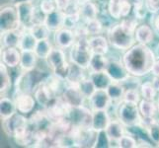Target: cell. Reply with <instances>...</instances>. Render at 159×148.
I'll use <instances>...</instances> for the list:
<instances>
[{"label":"cell","instance_id":"cell-48","mask_svg":"<svg viewBox=\"0 0 159 148\" xmlns=\"http://www.w3.org/2000/svg\"><path fill=\"white\" fill-rule=\"evenodd\" d=\"M152 84L153 86H154V88L156 89L157 92H159V77H156V76H154V78L152 79Z\"/></svg>","mask_w":159,"mask_h":148},{"label":"cell","instance_id":"cell-41","mask_svg":"<svg viewBox=\"0 0 159 148\" xmlns=\"http://www.w3.org/2000/svg\"><path fill=\"white\" fill-rule=\"evenodd\" d=\"M133 12H134V15L136 19L142 20V19L145 18V16H146L147 12H148V10H147V8H146L144 0L143 1H140V2L134 4Z\"/></svg>","mask_w":159,"mask_h":148},{"label":"cell","instance_id":"cell-32","mask_svg":"<svg viewBox=\"0 0 159 148\" xmlns=\"http://www.w3.org/2000/svg\"><path fill=\"white\" fill-rule=\"evenodd\" d=\"M83 70H84V68H82V67L78 66V65H76V64L71 62L70 68H69V73H68L66 81L69 84H76L77 85L82 79L85 78Z\"/></svg>","mask_w":159,"mask_h":148},{"label":"cell","instance_id":"cell-36","mask_svg":"<svg viewBox=\"0 0 159 148\" xmlns=\"http://www.w3.org/2000/svg\"><path fill=\"white\" fill-rule=\"evenodd\" d=\"M140 94L141 97L145 99V100L154 101L156 98L157 91L154 88V86H153L152 82L147 81L140 85Z\"/></svg>","mask_w":159,"mask_h":148},{"label":"cell","instance_id":"cell-9","mask_svg":"<svg viewBox=\"0 0 159 148\" xmlns=\"http://www.w3.org/2000/svg\"><path fill=\"white\" fill-rule=\"evenodd\" d=\"M134 4L130 0H109L108 12L112 18H125L133 11Z\"/></svg>","mask_w":159,"mask_h":148},{"label":"cell","instance_id":"cell-3","mask_svg":"<svg viewBox=\"0 0 159 148\" xmlns=\"http://www.w3.org/2000/svg\"><path fill=\"white\" fill-rule=\"evenodd\" d=\"M92 54L93 52H91L89 47L88 38L84 37V38L76 39L74 45L71 47L69 57H70V61L72 63L86 69L89 67Z\"/></svg>","mask_w":159,"mask_h":148},{"label":"cell","instance_id":"cell-6","mask_svg":"<svg viewBox=\"0 0 159 148\" xmlns=\"http://www.w3.org/2000/svg\"><path fill=\"white\" fill-rule=\"evenodd\" d=\"M21 27L19 14L16 5L5 6L0 11V30L1 33L18 29Z\"/></svg>","mask_w":159,"mask_h":148},{"label":"cell","instance_id":"cell-14","mask_svg":"<svg viewBox=\"0 0 159 148\" xmlns=\"http://www.w3.org/2000/svg\"><path fill=\"white\" fill-rule=\"evenodd\" d=\"M54 42H56L57 46L60 48H62V49L69 48L72 47L74 45V43L76 42L75 33L71 29L63 27V28L56 32Z\"/></svg>","mask_w":159,"mask_h":148},{"label":"cell","instance_id":"cell-13","mask_svg":"<svg viewBox=\"0 0 159 148\" xmlns=\"http://www.w3.org/2000/svg\"><path fill=\"white\" fill-rule=\"evenodd\" d=\"M106 71L113 81L117 82H123L130 76L123 61L120 62L118 60H109Z\"/></svg>","mask_w":159,"mask_h":148},{"label":"cell","instance_id":"cell-8","mask_svg":"<svg viewBox=\"0 0 159 148\" xmlns=\"http://www.w3.org/2000/svg\"><path fill=\"white\" fill-rule=\"evenodd\" d=\"M19 14L21 26L25 29H30L37 23V9L33 2H25L16 5Z\"/></svg>","mask_w":159,"mask_h":148},{"label":"cell","instance_id":"cell-18","mask_svg":"<svg viewBox=\"0 0 159 148\" xmlns=\"http://www.w3.org/2000/svg\"><path fill=\"white\" fill-rule=\"evenodd\" d=\"M1 61L10 68L20 65L21 51L18 47H4L1 52Z\"/></svg>","mask_w":159,"mask_h":148},{"label":"cell","instance_id":"cell-52","mask_svg":"<svg viewBox=\"0 0 159 148\" xmlns=\"http://www.w3.org/2000/svg\"><path fill=\"white\" fill-rule=\"evenodd\" d=\"M157 107H158V112H159V99H158V101H157Z\"/></svg>","mask_w":159,"mask_h":148},{"label":"cell","instance_id":"cell-15","mask_svg":"<svg viewBox=\"0 0 159 148\" xmlns=\"http://www.w3.org/2000/svg\"><path fill=\"white\" fill-rule=\"evenodd\" d=\"M43 23L51 30V32H57L64 27L65 13L58 9L54 10L53 12L45 15Z\"/></svg>","mask_w":159,"mask_h":148},{"label":"cell","instance_id":"cell-22","mask_svg":"<svg viewBox=\"0 0 159 148\" xmlns=\"http://www.w3.org/2000/svg\"><path fill=\"white\" fill-rule=\"evenodd\" d=\"M154 34L155 33L151 28V26L145 24L139 25L134 33L135 41L139 43H143V45H149L154 40Z\"/></svg>","mask_w":159,"mask_h":148},{"label":"cell","instance_id":"cell-4","mask_svg":"<svg viewBox=\"0 0 159 148\" xmlns=\"http://www.w3.org/2000/svg\"><path fill=\"white\" fill-rule=\"evenodd\" d=\"M47 62L52 70V73L62 81H66L69 73L70 64L65 58V54L60 47H53L50 56L47 58Z\"/></svg>","mask_w":159,"mask_h":148},{"label":"cell","instance_id":"cell-38","mask_svg":"<svg viewBox=\"0 0 159 148\" xmlns=\"http://www.w3.org/2000/svg\"><path fill=\"white\" fill-rule=\"evenodd\" d=\"M111 143H112V140L110 139V137L108 136L106 130L98 131L97 139H96L94 147H97V148H108V147H111Z\"/></svg>","mask_w":159,"mask_h":148},{"label":"cell","instance_id":"cell-40","mask_svg":"<svg viewBox=\"0 0 159 148\" xmlns=\"http://www.w3.org/2000/svg\"><path fill=\"white\" fill-rule=\"evenodd\" d=\"M117 143L119 144V147L122 148H135L139 147V142L136 141V139L134 136L129 135V134H125L122 138H120Z\"/></svg>","mask_w":159,"mask_h":148},{"label":"cell","instance_id":"cell-46","mask_svg":"<svg viewBox=\"0 0 159 148\" xmlns=\"http://www.w3.org/2000/svg\"><path fill=\"white\" fill-rule=\"evenodd\" d=\"M150 26L151 28L153 29V31H154V33L159 36V13H154L153 14V16L151 17L150 19Z\"/></svg>","mask_w":159,"mask_h":148},{"label":"cell","instance_id":"cell-25","mask_svg":"<svg viewBox=\"0 0 159 148\" xmlns=\"http://www.w3.org/2000/svg\"><path fill=\"white\" fill-rule=\"evenodd\" d=\"M39 57L37 56L35 52L33 51H24L21 52V61L20 67L24 71H31L36 68L37 61Z\"/></svg>","mask_w":159,"mask_h":148},{"label":"cell","instance_id":"cell-16","mask_svg":"<svg viewBox=\"0 0 159 148\" xmlns=\"http://www.w3.org/2000/svg\"><path fill=\"white\" fill-rule=\"evenodd\" d=\"M91 103V107L93 110H107L110 108L113 100L109 96L107 90L97 89L92 97L89 99Z\"/></svg>","mask_w":159,"mask_h":148},{"label":"cell","instance_id":"cell-49","mask_svg":"<svg viewBox=\"0 0 159 148\" xmlns=\"http://www.w3.org/2000/svg\"><path fill=\"white\" fill-rule=\"evenodd\" d=\"M11 2L13 5H17L20 3H25V2H33V0H11Z\"/></svg>","mask_w":159,"mask_h":148},{"label":"cell","instance_id":"cell-33","mask_svg":"<svg viewBox=\"0 0 159 148\" xmlns=\"http://www.w3.org/2000/svg\"><path fill=\"white\" fill-rule=\"evenodd\" d=\"M28 30L36 37V39L38 41L48 39V37H50V33H51V30L48 28L43 22L34 24Z\"/></svg>","mask_w":159,"mask_h":148},{"label":"cell","instance_id":"cell-7","mask_svg":"<svg viewBox=\"0 0 159 148\" xmlns=\"http://www.w3.org/2000/svg\"><path fill=\"white\" fill-rule=\"evenodd\" d=\"M93 112L84 106L70 107L67 113V119L73 125L80 128H92Z\"/></svg>","mask_w":159,"mask_h":148},{"label":"cell","instance_id":"cell-24","mask_svg":"<svg viewBox=\"0 0 159 148\" xmlns=\"http://www.w3.org/2000/svg\"><path fill=\"white\" fill-rule=\"evenodd\" d=\"M90 78L94 83L96 89L107 90V88L112 84L113 79L110 77L107 71H100V72H91Z\"/></svg>","mask_w":159,"mask_h":148},{"label":"cell","instance_id":"cell-17","mask_svg":"<svg viewBox=\"0 0 159 148\" xmlns=\"http://www.w3.org/2000/svg\"><path fill=\"white\" fill-rule=\"evenodd\" d=\"M26 29L24 27H20L18 29L10 30L1 33V41L4 47H18L21 41V38Z\"/></svg>","mask_w":159,"mask_h":148},{"label":"cell","instance_id":"cell-39","mask_svg":"<svg viewBox=\"0 0 159 148\" xmlns=\"http://www.w3.org/2000/svg\"><path fill=\"white\" fill-rule=\"evenodd\" d=\"M140 95L141 94H139L136 88H129L125 89L123 100L129 103L139 104L140 102Z\"/></svg>","mask_w":159,"mask_h":148},{"label":"cell","instance_id":"cell-10","mask_svg":"<svg viewBox=\"0 0 159 148\" xmlns=\"http://www.w3.org/2000/svg\"><path fill=\"white\" fill-rule=\"evenodd\" d=\"M61 97L63 101L67 104L69 107H80L83 106V103L85 101V96L82 94L78 85L76 84H69L65 87L62 91Z\"/></svg>","mask_w":159,"mask_h":148},{"label":"cell","instance_id":"cell-35","mask_svg":"<svg viewBox=\"0 0 159 148\" xmlns=\"http://www.w3.org/2000/svg\"><path fill=\"white\" fill-rule=\"evenodd\" d=\"M80 91L82 92V94L85 96L86 99H90L92 95L94 94L95 91L97 90L94 83L92 82L91 78H84L82 79L79 83L77 84Z\"/></svg>","mask_w":159,"mask_h":148},{"label":"cell","instance_id":"cell-42","mask_svg":"<svg viewBox=\"0 0 159 148\" xmlns=\"http://www.w3.org/2000/svg\"><path fill=\"white\" fill-rule=\"evenodd\" d=\"M147 134L151 138V140L156 144H159V123L154 120L152 123H150L146 128Z\"/></svg>","mask_w":159,"mask_h":148},{"label":"cell","instance_id":"cell-28","mask_svg":"<svg viewBox=\"0 0 159 148\" xmlns=\"http://www.w3.org/2000/svg\"><path fill=\"white\" fill-rule=\"evenodd\" d=\"M16 111L17 109H16L14 100H11L6 97L1 98L0 100V117L2 120L12 117L14 114H16Z\"/></svg>","mask_w":159,"mask_h":148},{"label":"cell","instance_id":"cell-26","mask_svg":"<svg viewBox=\"0 0 159 148\" xmlns=\"http://www.w3.org/2000/svg\"><path fill=\"white\" fill-rule=\"evenodd\" d=\"M37 43H38V40L36 39V37L33 35L28 29H26L23 33V35H22L18 48L21 52H24V51L35 52Z\"/></svg>","mask_w":159,"mask_h":148},{"label":"cell","instance_id":"cell-20","mask_svg":"<svg viewBox=\"0 0 159 148\" xmlns=\"http://www.w3.org/2000/svg\"><path fill=\"white\" fill-rule=\"evenodd\" d=\"M89 47L93 53L107 54L109 52V40L101 35L92 36L88 39Z\"/></svg>","mask_w":159,"mask_h":148},{"label":"cell","instance_id":"cell-19","mask_svg":"<svg viewBox=\"0 0 159 148\" xmlns=\"http://www.w3.org/2000/svg\"><path fill=\"white\" fill-rule=\"evenodd\" d=\"M111 119L106 110H93L92 116V128L97 131L106 130Z\"/></svg>","mask_w":159,"mask_h":148},{"label":"cell","instance_id":"cell-30","mask_svg":"<svg viewBox=\"0 0 159 148\" xmlns=\"http://www.w3.org/2000/svg\"><path fill=\"white\" fill-rule=\"evenodd\" d=\"M125 86L120 82H117V81H113L112 84L107 88L108 94L113 101H120V100L122 101L125 95Z\"/></svg>","mask_w":159,"mask_h":148},{"label":"cell","instance_id":"cell-34","mask_svg":"<svg viewBox=\"0 0 159 148\" xmlns=\"http://www.w3.org/2000/svg\"><path fill=\"white\" fill-rule=\"evenodd\" d=\"M11 87V77L9 75L8 66L2 61L0 63V91L6 92Z\"/></svg>","mask_w":159,"mask_h":148},{"label":"cell","instance_id":"cell-29","mask_svg":"<svg viewBox=\"0 0 159 148\" xmlns=\"http://www.w3.org/2000/svg\"><path fill=\"white\" fill-rule=\"evenodd\" d=\"M139 109L141 118H154L158 111L157 104H155L154 101L145 100V99H142L139 103Z\"/></svg>","mask_w":159,"mask_h":148},{"label":"cell","instance_id":"cell-50","mask_svg":"<svg viewBox=\"0 0 159 148\" xmlns=\"http://www.w3.org/2000/svg\"><path fill=\"white\" fill-rule=\"evenodd\" d=\"M131 2H133V4H135V3H138V2H140V1H143V0H130Z\"/></svg>","mask_w":159,"mask_h":148},{"label":"cell","instance_id":"cell-47","mask_svg":"<svg viewBox=\"0 0 159 148\" xmlns=\"http://www.w3.org/2000/svg\"><path fill=\"white\" fill-rule=\"evenodd\" d=\"M151 74L153 76H156V77H159V59L155 60L154 64H153L152 69H151Z\"/></svg>","mask_w":159,"mask_h":148},{"label":"cell","instance_id":"cell-37","mask_svg":"<svg viewBox=\"0 0 159 148\" xmlns=\"http://www.w3.org/2000/svg\"><path fill=\"white\" fill-rule=\"evenodd\" d=\"M85 30L87 32V35L88 36H97V35H100V33L103 30V25L101 23V21L95 18V19H92L85 22Z\"/></svg>","mask_w":159,"mask_h":148},{"label":"cell","instance_id":"cell-2","mask_svg":"<svg viewBox=\"0 0 159 148\" xmlns=\"http://www.w3.org/2000/svg\"><path fill=\"white\" fill-rule=\"evenodd\" d=\"M108 40L113 47L120 51H128L134 45L135 36L134 33L127 31L120 24H116L110 28Z\"/></svg>","mask_w":159,"mask_h":148},{"label":"cell","instance_id":"cell-5","mask_svg":"<svg viewBox=\"0 0 159 148\" xmlns=\"http://www.w3.org/2000/svg\"><path fill=\"white\" fill-rule=\"evenodd\" d=\"M118 119L125 127L134 128L140 124L141 116L138 104L129 103L122 100L118 107Z\"/></svg>","mask_w":159,"mask_h":148},{"label":"cell","instance_id":"cell-23","mask_svg":"<svg viewBox=\"0 0 159 148\" xmlns=\"http://www.w3.org/2000/svg\"><path fill=\"white\" fill-rule=\"evenodd\" d=\"M125 125L118 119L116 120H111L106 128V132L112 141L118 142L125 133Z\"/></svg>","mask_w":159,"mask_h":148},{"label":"cell","instance_id":"cell-44","mask_svg":"<svg viewBox=\"0 0 159 148\" xmlns=\"http://www.w3.org/2000/svg\"><path fill=\"white\" fill-rule=\"evenodd\" d=\"M57 4L54 0H43L40 5V10L43 12V15L50 14L53 12L54 10H57Z\"/></svg>","mask_w":159,"mask_h":148},{"label":"cell","instance_id":"cell-21","mask_svg":"<svg viewBox=\"0 0 159 148\" xmlns=\"http://www.w3.org/2000/svg\"><path fill=\"white\" fill-rule=\"evenodd\" d=\"M79 14L81 19L85 22L97 18V15L99 13V8L97 4L92 0H86V1L79 4Z\"/></svg>","mask_w":159,"mask_h":148},{"label":"cell","instance_id":"cell-1","mask_svg":"<svg viewBox=\"0 0 159 148\" xmlns=\"http://www.w3.org/2000/svg\"><path fill=\"white\" fill-rule=\"evenodd\" d=\"M156 60L152 49L143 43H134L125 51L123 56V63L130 75L141 77L151 72Z\"/></svg>","mask_w":159,"mask_h":148},{"label":"cell","instance_id":"cell-27","mask_svg":"<svg viewBox=\"0 0 159 148\" xmlns=\"http://www.w3.org/2000/svg\"><path fill=\"white\" fill-rule=\"evenodd\" d=\"M109 63V59L106 57V54L93 53L90 60L89 67L91 72H100V71H106Z\"/></svg>","mask_w":159,"mask_h":148},{"label":"cell","instance_id":"cell-12","mask_svg":"<svg viewBox=\"0 0 159 148\" xmlns=\"http://www.w3.org/2000/svg\"><path fill=\"white\" fill-rule=\"evenodd\" d=\"M16 109L23 114L32 113L36 106V98L33 97L30 93H18L14 99Z\"/></svg>","mask_w":159,"mask_h":148},{"label":"cell","instance_id":"cell-45","mask_svg":"<svg viewBox=\"0 0 159 148\" xmlns=\"http://www.w3.org/2000/svg\"><path fill=\"white\" fill-rule=\"evenodd\" d=\"M148 12L154 14L159 12V0H144Z\"/></svg>","mask_w":159,"mask_h":148},{"label":"cell","instance_id":"cell-43","mask_svg":"<svg viewBox=\"0 0 159 148\" xmlns=\"http://www.w3.org/2000/svg\"><path fill=\"white\" fill-rule=\"evenodd\" d=\"M122 25L124 28L131 33H135L136 28L139 27V23H138V19L135 17L134 18H131V17H125L122 20V22L120 23Z\"/></svg>","mask_w":159,"mask_h":148},{"label":"cell","instance_id":"cell-51","mask_svg":"<svg viewBox=\"0 0 159 148\" xmlns=\"http://www.w3.org/2000/svg\"><path fill=\"white\" fill-rule=\"evenodd\" d=\"M76 2H77L78 4H80V3H82V2H84V1H86V0H75Z\"/></svg>","mask_w":159,"mask_h":148},{"label":"cell","instance_id":"cell-31","mask_svg":"<svg viewBox=\"0 0 159 148\" xmlns=\"http://www.w3.org/2000/svg\"><path fill=\"white\" fill-rule=\"evenodd\" d=\"M52 46L51 42L48 41V39L46 40H41L38 41L37 47L35 48V52L37 54V56L40 59H45L47 60L48 56H50L51 52L52 51Z\"/></svg>","mask_w":159,"mask_h":148},{"label":"cell","instance_id":"cell-11","mask_svg":"<svg viewBox=\"0 0 159 148\" xmlns=\"http://www.w3.org/2000/svg\"><path fill=\"white\" fill-rule=\"evenodd\" d=\"M57 97L58 96L54 94V93L50 88H48V87L47 86V84L43 81L37 87L36 90H35L36 101L43 109L48 108Z\"/></svg>","mask_w":159,"mask_h":148}]
</instances>
